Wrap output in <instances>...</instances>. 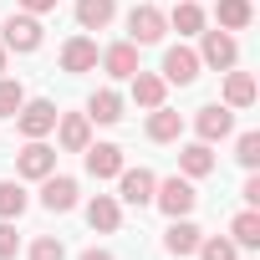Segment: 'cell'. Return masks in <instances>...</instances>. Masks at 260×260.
<instances>
[{
  "mask_svg": "<svg viewBox=\"0 0 260 260\" xmlns=\"http://www.w3.org/2000/svg\"><path fill=\"white\" fill-rule=\"evenodd\" d=\"M179 174H184V179L214 174V143H184V148H179Z\"/></svg>",
  "mask_w": 260,
  "mask_h": 260,
  "instance_id": "21",
  "label": "cell"
},
{
  "mask_svg": "<svg viewBox=\"0 0 260 260\" xmlns=\"http://www.w3.org/2000/svg\"><path fill=\"white\" fill-rule=\"evenodd\" d=\"M199 72H204V67H199V51H194V46H169V51H164V72H158V77H164L169 87H189Z\"/></svg>",
  "mask_w": 260,
  "mask_h": 260,
  "instance_id": "10",
  "label": "cell"
},
{
  "mask_svg": "<svg viewBox=\"0 0 260 260\" xmlns=\"http://www.w3.org/2000/svg\"><path fill=\"white\" fill-rule=\"evenodd\" d=\"M46 174H56V148L46 143V138H26V148L16 153V179H46Z\"/></svg>",
  "mask_w": 260,
  "mask_h": 260,
  "instance_id": "4",
  "label": "cell"
},
{
  "mask_svg": "<svg viewBox=\"0 0 260 260\" xmlns=\"http://www.w3.org/2000/svg\"><path fill=\"white\" fill-rule=\"evenodd\" d=\"M255 97H260V87H255V77L250 72H224V107H235V112H245V107H255Z\"/></svg>",
  "mask_w": 260,
  "mask_h": 260,
  "instance_id": "18",
  "label": "cell"
},
{
  "mask_svg": "<svg viewBox=\"0 0 260 260\" xmlns=\"http://www.w3.org/2000/svg\"><path fill=\"white\" fill-rule=\"evenodd\" d=\"M97 67H102L112 82H127V77L138 72V46H133V41H112V46L97 56Z\"/></svg>",
  "mask_w": 260,
  "mask_h": 260,
  "instance_id": "14",
  "label": "cell"
},
{
  "mask_svg": "<svg viewBox=\"0 0 260 260\" xmlns=\"http://www.w3.org/2000/svg\"><path fill=\"white\" fill-rule=\"evenodd\" d=\"M153 189H158V174L153 169H127L122 164V174H117V204H153Z\"/></svg>",
  "mask_w": 260,
  "mask_h": 260,
  "instance_id": "9",
  "label": "cell"
},
{
  "mask_svg": "<svg viewBox=\"0 0 260 260\" xmlns=\"http://www.w3.org/2000/svg\"><path fill=\"white\" fill-rule=\"evenodd\" d=\"M0 41H6V51H16V56H31V51H41L46 26H41V16L16 11V16H6V26H0Z\"/></svg>",
  "mask_w": 260,
  "mask_h": 260,
  "instance_id": "1",
  "label": "cell"
},
{
  "mask_svg": "<svg viewBox=\"0 0 260 260\" xmlns=\"http://www.w3.org/2000/svg\"><path fill=\"white\" fill-rule=\"evenodd\" d=\"M6 67H11V51H6V41H0V77H6Z\"/></svg>",
  "mask_w": 260,
  "mask_h": 260,
  "instance_id": "35",
  "label": "cell"
},
{
  "mask_svg": "<svg viewBox=\"0 0 260 260\" xmlns=\"http://www.w3.org/2000/svg\"><path fill=\"white\" fill-rule=\"evenodd\" d=\"M87 122H102V127L122 122V92H112V87L92 92V97H87Z\"/></svg>",
  "mask_w": 260,
  "mask_h": 260,
  "instance_id": "20",
  "label": "cell"
},
{
  "mask_svg": "<svg viewBox=\"0 0 260 260\" xmlns=\"http://www.w3.org/2000/svg\"><path fill=\"white\" fill-rule=\"evenodd\" d=\"M21 250V235H16V219H0V260H16Z\"/></svg>",
  "mask_w": 260,
  "mask_h": 260,
  "instance_id": "31",
  "label": "cell"
},
{
  "mask_svg": "<svg viewBox=\"0 0 260 260\" xmlns=\"http://www.w3.org/2000/svg\"><path fill=\"white\" fill-rule=\"evenodd\" d=\"M153 204H158L169 219H184V214H194V204H199V194H194V179H184V174H174V179H158V189H153Z\"/></svg>",
  "mask_w": 260,
  "mask_h": 260,
  "instance_id": "2",
  "label": "cell"
},
{
  "mask_svg": "<svg viewBox=\"0 0 260 260\" xmlns=\"http://www.w3.org/2000/svg\"><path fill=\"white\" fill-rule=\"evenodd\" d=\"M214 21H219V31H245V26L255 21V11H250V0H219V6H214Z\"/></svg>",
  "mask_w": 260,
  "mask_h": 260,
  "instance_id": "26",
  "label": "cell"
},
{
  "mask_svg": "<svg viewBox=\"0 0 260 260\" xmlns=\"http://www.w3.org/2000/svg\"><path fill=\"white\" fill-rule=\"evenodd\" d=\"M82 158H87V174L92 179H117L122 174V148L117 143H87Z\"/></svg>",
  "mask_w": 260,
  "mask_h": 260,
  "instance_id": "15",
  "label": "cell"
},
{
  "mask_svg": "<svg viewBox=\"0 0 260 260\" xmlns=\"http://www.w3.org/2000/svg\"><path fill=\"white\" fill-rule=\"evenodd\" d=\"M199 67H214V72H230L240 61V46H235V31H199Z\"/></svg>",
  "mask_w": 260,
  "mask_h": 260,
  "instance_id": "6",
  "label": "cell"
},
{
  "mask_svg": "<svg viewBox=\"0 0 260 260\" xmlns=\"http://www.w3.org/2000/svg\"><path fill=\"white\" fill-rule=\"evenodd\" d=\"M97 41L92 36H72V41H61V72H72V77H82V72H97Z\"/></svg>",
  "mask_w": 260,
  "mask_h": 260,
  "instance_id": "12",
  "label": "cell"
},
{
  "mask_svg": "<svg viewBox=\"0 0 260 260\" xmlns=\"http://www.w3.org/2000/svg\"><path fill=\"white\" fill-rule=\"evenodd\" d=\"M204 26H209V16H204L199 0H179V6L169 11V31H179V36H199Z\"/></svg>",
  "mask_w": 260,
  "mask_h": 260,
  "instance_id": "22",
  "label": "cell"
},
{
  "mask_svg": "<svg viewBox=\"0 0 260 260\" xmlns=\"http://www.w3.org/2000/svg\"><path fill=\"white\" fill-rule=\"evenodd\" d=\"M117 16V0H77V26L82 31H107Z\"/></svg>",
  "mask_w": 260,
  "mask_h": 260,
  "instance_id": "23",
  "label": "cell"
},
{
  "mask_svg": "<svg viewBox=\"0 0 260 260\" xmlns=\"http://www.w3.org/2000/svg\"><path fill=\"white\" fill-rule=\"evenodd\" d=\"M240 194H245V204H260V179H255V174H250V179H245V189H240Z\"/></svg>",
  "mask_w": 260,
  "mask_h": 260,
  "instance_id": "33",
  "label": "cell"
},
{
  "mask_svg": "<svg viewBox=\"0 0 260 260\" xmlns=\"http://www.w3.org/2000/svg\"><path fill=\"white\" fill-rule=\"evenodd\" d=\"M194 133H199V143H224L235 133V107H224V102L199 107L194 112Z\"/></svg>",
  "mask_w": 260,
  "mask_h": 260,
  "instance_id": "8",
  "label": "cell"
},
{
  "mask_svg": "<svg viewBox=\"0 0 260 260\" xmlns=\"http://www.w3.org/2000/svg\"><path fill=\"white\" fill-rule=\"evenodd\" d=\"M77 204H82V189H77L72 174H46V179H41V209H51V214H72Z\"/></svg>",
  "mask_w": 260,
  "mask_h": 260,
  "instance_id": "7",
  "label": "cell"
},
{
  "mask_svg": "<svg viewBox=\"0 0 260 260\" xmlns=\"http://www.w3.org/2000/svg\"><path fill=\"white\" fill-rule=\"evenodd\" d=\"M127 82H133V102H138V107H148V112L169 102V82H164L158 72H143V67H138Z\"/></svg>",
  "mask_w": 260,
  "mask_h": 260,
  "instance_id": "17",
  "label": "cell"
},
{
  "mask_svg": "<svg viewBox=\"0 0 260 260\" xmlns=\"http://www.w3.org/2000/svg\"><path fill=\"white\" fill-rule=\"evenodd\" d=\"M26 255H31V260H67V245H61L56 235H36Z\"/></svg>",
  "mask_w": 260,
  "mask_h": 260,
  "instance_id": "30",
  "label": "cell"
},
{
  "mask_svg": "<svg viewBox=\"0 0 260 260\" xmlns=\"http://www.w3.org/2000/svg\"><path fill=\"white\" fill-rule=\"evenodd\" d=\"M235 158H240V169H260V133H240L235 138Z\"/></svg>",
  "mask_w": 260,
  "mask_h": 260,
  "instance_id": "28",
  "label": "cell"
},
{
  "mask_svg": "<svg viewBox=\"0 0 260 260\" xmlns=\"http://www.w3.org/2000/svg\"><path fill=\"white\" fill-rule=\"evenodd\" d=\"M21 102H26V87L16 77H0V117H16Z\"/></svg>",
  "mask_w": 260,
  "mask_h": 260,
  "instance_id": "29",
  "label": "cell"
},
{
  "mask_svg": "<svg viewBox=\"0 0 260 260\" xmlns=\"http://www.w3.org/2000/svg\"><path fill=\"white\" fill-rule=\"evenodd\" d=\"M16 127H21V138H46L51 127H56V102L26 97V102L16 107Z\"/></svg>",
  "mask_w": 260,
  "mask_h": 260,
  "instance_id": "5",
  "label": "cell"
},
{
  "mask_svg": "<svg viewBox=\"0 0 260 260\" xmlns=\"http://www.w3.org/2000/svg\"><path fill=\"white\" fill-rule=\"evenodd\" d=\"M164 36H169V16H164L158 6L143 0V6L127 11V41H133V46H158Z\"/></svg>",
  "mask_w": 260,
  "mask_h": 260,
  "instance_id": "3",
  "label": "cell"
},
{
  "mask_svg": "<svg viewBox=\"0 0 260 260\" xmlns=\"http://www.w3.org/2000/svg\"><path fill=\"white\" fill-rule=\"evenodd\" d=\"M31 209V194L21 189V179H0V219H21Z\"/></svg>",
  "mask_w": 260,
  "mask_h": 260,
  "instance_id": "25",
  "label": "cell"
},
{
  "mask_svg": "<svg viewBox=\"0 0 260 260\" xmlns=\"http://www.w3.org/2000/svg\"><path fill=\"white\" fill-rule=\"evenodd\" d=\"M16 6H21V11H31V16H46V11H56V6H61V0H16Z\"/></svg>",
  "mask_w": 260,
  "mask_h": 260,
  "instance_id": "32",
  "label": "cell"
},
{
  "mask_svg": "<svg viewBox=\"0 0 260 260\" xmlns=\"http://www.w3.org/2000/svg\"><path fill=\"white\" fill-rule=\"evenodd\" d=\"M194 255H199V260H235V255H240V245H235L230 235H204Z\"/></svg>",
  "mask_w": 260,
  "mask_h": 260,
  "instance_id": "27",
  "label": "cell"
},
{
  "mask_svg": "<svg viewBox=\"0 0 260 260\" xmlns=\"http://www.w3.org/2000/svg\"><path fill=\"white\" fill-rule=\"evenodd\" d=\"M148 138H153V143H179V138H184V112H174L169 102L153 107V112H148Z\"/></svg>",
  "mask_w": 260,
  "mask_h": 260,
  "instance_id": "19",
  "label": "cell"
},
{
  "mask_svg": "<svg viewBox=\"0 0 260 260\" xmlns=\"http://www.w3.org/2000/svg\"><path fill=\"white\" fill-rule=\"evenodd\" d=\"M230 240H235L240 250H260V209H255V204L230 219Z\"/></svg>",
  "mask_w": 260,
  "mask_h": 260,
  "instance_id": "24",
  "label": "cell"
},
{
  "mask_svg": "<svg viewBox=\"0 0 260 260\" xmlns=\"http://www.w3.org/2000/svg\"><path fill=\"white\" fill-rule=\"evenodd\" d=\"M87 224H92L97 235H117V230H122V204H117V194H92V199H87Z\"/></svg>",
  "mask_w": 260,
  "mask_h": 260,
  "instance_id": "13",
  "label": "cell"
},
{
  "mask_svg": "<svg viewBox=\"0 0 260 260\" xmlns=\"http://www.w3.org/2000/svg\"><path fill=\"white\" fill-rule=\"evenodd\" d=\"M199 240H204V230H199L189 214H184V219H169V230H164V250H169V255H179V260H184V255H194V250H199Z\"/></svg>",
  "mask_w": 260,
  "mask_h": 260,
  "instance_id": "16",
  "label": "cell"
},
{
  "mask_svg": "<svg viewBox=\"0 0 260 260\" xmlns=\"http://www.w3.org/2000/svg\"><path fill=\"white\" fill-rule=\"evenodd\" d=\"M77 260H117V255H112V250H82Z\"/></svg>",
  "mask_w": 260,
  "mask_h": 260,
  "instance_id": "34",
  "label": "cell"
},
{
  "mask_svg": "<svg viewBox=\"0 0 260 260\" xmlns=\"http://www.w3.org/2000/svg\"><path fill=\"white\" fill-rule=\"evenodd\" d=\"M56 143H61V153H82L87 143H92V122H87V112H56Z\"/></svg>",
  "mask_w": 260,
  "mask_h": 260,
  "instance_id": "11",
  "label": "cell"
}]
</instances>
